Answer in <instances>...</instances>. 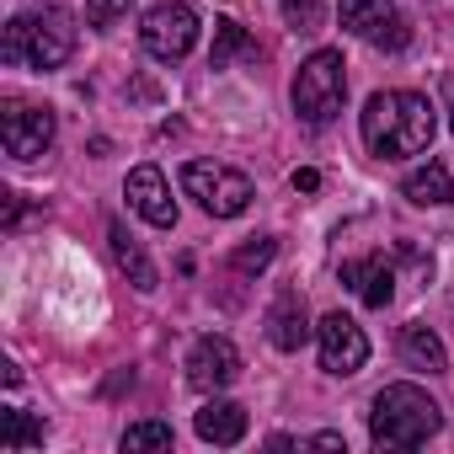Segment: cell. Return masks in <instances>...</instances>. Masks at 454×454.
Listing matches in <instances>:
<instances>
[{
    "mask_svg": "<svg viewBox=\"0 0 454 454\" xmlns=\"http://www.w3.org/2000/svg\"><path fill=\"white\" fill-rule=\"evenodd\" d=\"M364 145L380 160H401V155H422L433 145V102L422 91H374L364 107Z\"/></svg>",
    "mask_w": 454,
    "mask_h": 454,
    "instance_id": "1",
    "label": "cell"
},
{
    "mask_svg": "<svg viewBox=\"0 0 454 454\" xmlns=\"http://www.w3.org/2000/svg\"><path fill=\"white\" fill-rule=\"evenodd\" d=\"M75 54V17L65 6H43V12H22L6 22L0 38V59L6 65H33V70H59Z\"/></svg>",
    "mask_w": 454,
    "mask_h": 454,
    "instance_id": "2",
    "label": "cell"
},
{
    "mask_svg": "<svg viewBox=\"0 0 454 454\" xmlns=\"http://www.w3.org/2000/svg\"><path fill=\"white\" fill-rule=\"evenodd\" d=\"M443 427V411L427 390L417 385H385L369 411V438L374 449H417Z\"/></svg>",
    "mask_w": 454,
    "mask_h": 454,
    "instance_id": "3",
    "label": "cell"
},
{
    "mask_svg": "<svg viewBox=\"0 0 454 454\" xmlns=\"http://www.w3.org/2000/svg\"><path fill=\"white\" fill-rule=\"evenodd\" d=\"M289 97H294L300 123L326 129V123L342 113V97H348V65H342V54H337V49H316V54L300 65Z\"/></svg>",
    "mask_w": 454,
    "mask_h": 454,
    "instance_id": "4",
    "label": "cell"
},
{
    "mask_svg": "<svg viewBox=\"0 0 454 454\" xmlns=\"http://www.w3.org/2000/svg\"><path fill=\"white\" fill-rule=\"evenodd\" d=\"M182 192L198 198V208L214 214V219H236L257 198L252 192V176H241L236 166H219V160H187L182 166Z\"/></svg>",
    "mask_w": 454,
    "mask_h": 454,
    "instance_id": "5",
    "label": "cell"
},
{
    "mask_svg": "<svg viewBox=\"0 0 454 454\" xmlns=\"http://www.w3.org/2000/svg\"><path fill=\"white\" fill-rule=\"evenodd\" d=\"M198 12L187 6V0H160V6H150L145 12V22H139V43H145V54L150 59H160V65H176V59H187L192 54V43H198Z\"/></svg>",
    "mask_w": 454,
    "mask_h": 454,
    "instance_id": "6",
    "label": "cell"
},
{
    "mask_svg": "<svg viewBox=\"0 0 454 454\" xmlns=\"http://www.w3.org/2000/svg\"><path fill=\"white\" fill-rule=\"evenodd\" d=\"M342 27L353 38H364L369 49H385V54H401L411 43V27L395 12V0H342Z\"/></svg>",
    "mask_w": 454,
    "mask_h": 454,
    "instance_id": "7",
    "label": "cell"
},
{
    "mask_svg": "<svg viewBox=\"0 0 454 454\" xmlns=\"http://www.w3.org/2000/svg\"><path fill=\"white\" fill-rule=\"evenodd\" d=\"M0 145L12 160H38L54 145V113L33 102H6L0 107Z\"/></svg>",
    "mask_w": 454,
    "mask_h": 454,
    "instance_id": "8",
    "label": "cell"
},
{
    "mask_svg": "<svg viewBox=\"0 0 454 454\" xmlns=\"http://www.w3.org/2000/svg\"><path fill=\"white\" fill-rule=\"evenodd\" d=\"M316 337H321V369H326V374L348 380V374H358V369L369 364V337H364V326H358L353 316H342V310L321 316Z\"/></svg>",
    "mask_w": 454,
    "mask_h": 454,
    "instance_id": "9",
    "label": "cell"
},
{
    "mask_svg": "<svg viewBox=\"0 0 454 454\" xmlns=\"http://www.w3.org/2000/svg\"><path fill=\"white\" fill-rule=\"evenodd\" d=\"M236 374H241V353H236L231 337L208 332V337L192 342V353H187V385H192V390L219 395L224 385H236Z\"/></svg>",
    "mask_w": 454,
    "mask_h": 454,
    "instance_id": "10",
    "label": "cell"
},
{
    "mask_svg": "<svg viewBox=\"0 0 454 454\" xmlns=\"http://www.w3.org/2000/svg\"><path fill=\"white\" fill-rule=\"evenodd\" d=\"M123 198L134 203V214H145L155 224V231H171L176 224V198H171V187L155 166H134L129 182H123Z\"/></svg>",
    "mask_w": 454,
    "mask_h": 454,
    "instance_id": "11",
    "label": "cell"
},
{
    "mask_svg": "<svg viewBox=\"0 0 454 454\" xmlns=\"http://www.w3.org/2000/svg\"><path fill=\"white\" fill-rule=\"evenodd\" d=\"M342 284H348L369 310H385V305H390V294H395V268H390L380 252H369V257L342 262Z\"/></svg>",
    "mask_w": 454,
    "mask_h": 454,
    "instance_id": "12",
    "label": "cell"
},
{
    "mask_svg": "<svg viewBox=\"0 0 454 454\" xmlns=\"http://www.w3.org/2000/svg\"><path fill=\"white\" fill-rule=\"evenodd\" d=\"M268 342H273L278 353H300V348L310 342V316H305V300H300L294 289H284V294L273 300V310H268Z\"/></svg>",
    "mask_w": 454,
    "mask_h": 454,
    "instance_id": "13",
    "label": "cell"
},
{
    "mask_svg": "<svg viewBox=\"0 0 454 454\" xmlns=\"http://www.w3.org/2000/svg\"><path fill=\"white\" fill-rule=\"evenodd\" d=\"M192 427H198V438H203V443L231 449V443H241V438H247V406L224 401V395H208V401H203V411L192 417Z\"/></svg>",
    "mask_w": 454,
    "mask_h": 454,
    "instance_id": "14",
    "label": "cell"
},
{
    "mask_svg": "<svg viewBox=\"0 0 454 454\" xmlns=\"http://www.w3.org/2000/svg\"><path fill=\"white\" fill-rule=\"evenodd\" d=\"M395 353H401V364H406V369H422V374H443V369H449V353H443L438 332H433V326H422V321L401 326Z\"/></svg>",
    "mask_w": 454,
    "mask_h": 454,
    "instance_id": "15",
    "label": "cell"
},
{
    "mask_svg": "<svg viewBox=\"0 0 454 454\" xmlns=\"http://www.w3.org/2000/svg\"><path fill=\"white\" fill-rule=\"evenodd\" d=\"M107 241H113V257H118V268L129 273V284H134L139 294H150V289H155L160 278H155V268H150L145 247H139V241L129 236V224H123V219H113V224H107Z\"/></svg>",
    "mask_w": 454,
    "mask_h": 454,
    "instance_id": "16",
    "label": "cell"
},
{
    "mask_svg": "<svg viewBox=\"0 0 454 454\" xmlns=\"http://www.w3.org/2000/svg\"><path fill=\"white\" fill-rule=\"evenodd\" d=\"M401 192H406V203H417V208H443V203L454 198V176H449L443 160H427V166H417V171L401 182Z\"/></svg>",
    "mask_w": 454,
    "mask_h": 454,
    "instance_id": "17",
    "label": "cell"
},
{
    "mask_svg": "<svg viewBox=\"0 0 454 454\" xmlns=\"http://www.w3.org/2000/svg\"><path fill=\"white\" fill-rule=\"evenodd\" d=\"M241 54H252V38H247V27L241 22H214V49H208V70H231Z\"/></svg>",
    "mask_w": 454,
    "mask_h": 454,
    "instance_id": "18",
    "label": "cell"
},
{
    "mask_svg": "<svg viewBox=\"0 0 454 454\" xmlns=\"http://www.w3.org/2000/svg\"><path fill=\"white\" fill-rule=\"evenodd\" d=\"M33 443H43V422L33 411H17V406L0 411V449L17 454V449H33Z\"/></svg>",
    "mask_w": 454,
    "mask_h": 454,
    "instance_id": "19",
    "label": "cell"
},
{
    "mask_svg": "<svg viewBox=\"0 0 454 454\" xmlns=\"http://www.w3.org/2000/svg\"><path fill=\"white\" fill-rule=\"evenodd\" d=\"M139 449H171V422H160V417L129 422L123 427V454H139Z\"/></svg>",
    "mask_w": 454,
    "mask_h": 454,
    "instance_id": "20",
    "label": "cell"
},
{
    "mask_svg": "<svg viewBox=\"0 0 454 454\" xmlns=\"http://www.w3.org/2000/svg\"><path fill=\"white\" fill-rule=\"evenodd\" d=\"M273 252H278V241H273V236H257V241H247V247L231 257V268H236L241 278H247V273H262V268L273 262Z\"/></svg>",
    "mask_w": 454,
    "mask_h": 454,
    "instance_id": "21",
    "label": "cell"
},
{
    "mask_svg": "<svg viewBox=\"0 0 454 454\" xmlns=\"http://www.w3.org/2000/svg\"><path fill=\"white\" fill-rule=\"evenodd\" d=\"M278 6H284V22L294 27V33H316L321 27V0H278Z\"/></svg>",
    "mask_w": 454,
    "mask_h": 454,
    "instance_id": "22",
    "label": "cell"
},
{
    "mask_svg": "<svg viewBox=\"0 0 454 454\" xmlns=\"http://www.w3.org/2000/svg\"><path fill=\"white\" fill-rule=\"evenodd\" d=\"M129 6H134V0H86V22L107 33V27H118L129 17Z\"/></svg>",
    "mask_w": 454,
    "mask_h": 454,
    "instance_id": "23",
    "label": "cell"
},
{
    "mask_svg": "<svg viewBox=\"0 0 454 454\" xmlns=\"http://www.w3.org/2000/svg\"><path fill=\"white\" fill-rule=\"evenodd\" d=\"M289 182H294V192H316V187H321V171H316V166H300Z\"/></svg>",
    "mask_w": 454,
    "mask_h": 454,
    "instance_id": "24",
    "label": "cell"
},
{
    "mask_svg": "<svg viewBox=\"0 0 454 454\" xmlns=\"http://www.w3.org/2000/svg\"><path fill=\"white\" fill-rule=\"evenodd\" d=\"M310 449H348V443H342V433H316Z\"/></svg>",
    "mask_w": 454,
    "mask_h": 454,
    "instance_id": "25",
    "label": "cell"
},
{
    "mask_svg": "<svg viewBox=\"0 0 454 454\" xmlns=\"http://www.w3.org/2000/svg\"><path fill=\"white\" fill-rule=\"evenodd\" d=\"M449 129H454V81H449Z\"/></svg>",
    "mask_w": 454,
    "mask_h": 454,
    "instance_id": "26",
    "label": "cell"
}]
</instances>
